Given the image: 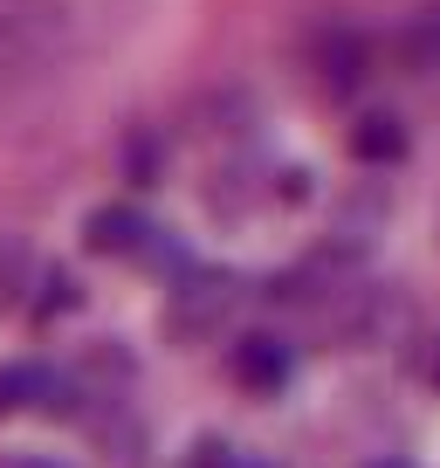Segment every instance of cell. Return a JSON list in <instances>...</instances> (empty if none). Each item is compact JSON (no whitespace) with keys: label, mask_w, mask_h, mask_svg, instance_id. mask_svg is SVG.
I'll return each instance as SVG.
<instances>
[{"label":"cell","mask_w":440,"mask_h":468,"mask_svg":"<svg viewBox=\"0 0 440 468\" xmlns=\"http://www.w3.org/2000/svg\"><path fill=\"white\" fill-rule=\"evenodd\" d=\"M434 379H440V372H434Z\"/></svg>","instance_id":"1"}]
</instances>
